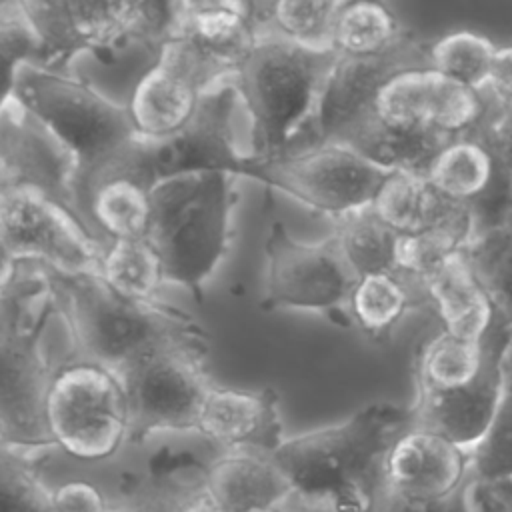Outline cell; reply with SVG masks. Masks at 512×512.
I'll use <instances>...</instances> for the list:
<instances>
[{
	"label": "cell",
	"instance_id": "7",
	"mask_svg": "<svg viewBox=\"0 0 512 512\" xmlns=\"http://www.w3.org/2000/svg\"><path fill=\"white\" fill-rule=\"evenodd\" d=\"M260 160L254 118L232 78L210 90L192 120L176 134L164 140L140 138L122 166L154 186L160 180L194 172L252 178Z\"/></svg>",
	"mask_w": 512,
	"mask_h": 512
},
{
	"label": "cell",
	"instance_id": "26",
	"mask_svg": "<svg viewBox=\"0 0 512 512\" xmlns=\"http://www.w3.org/2000/svg\"><path fill=\"white\" fill-rule=\"evenodd\" d=\"M206 488V464L188 454L164 450L124 500L136 512H184L186 504Z\"/></svg>",
	"mask_w": 512,
	"mask_h": 512
},
{
	"label": "cell",
	"instance_id": "45",
	"mask_svg": "<svg viewBox=\"0 0 512 512\" xmlns=\"http://www.w3.org/2000/svg\"><path fill=\"white\" fill-rule=\"evenodd\" d=\"M106 512H136L132 506H128L126 502H110V506H108V510Z\"/></svg>",
	"mask_w": 512,
	"mask_h": 512
},
{
	"label": "cell",
	"instance_id": "43",
	"mask_svg": "<svg viewBox=\"0 0 512 512\" xmlns=\"http://www.w3.org/2000/svg\"><path fill=\"white\" fill-rule=\"evenodd\" d=\"M184 512H226L208 492V486L204 490H200L184 508Z\"/></svg>",
	"mask_w": 512,
	"mask_h": 512
},
{
	"label": "cell",
	"instance_id": "10",
	"mask_svg": "<svg viewBox=\"0 0 512 512\" xmlns=\"http://www.w3.org/2000/svg\"><path fill=\"white\" fill-rule=\"evenodd\" d=\"M208 338L170 340L138 356L118 376L130 406V442L156 432L196 430L208 390Z\"/></svg>",
	"mask_w": 512,
	"mask_h": 512
},
{
	"label": "cell",
	"instance_id": "2",
	"mask_svg": "<svg viewBox=\"0 0 512 512\" xmlns=\"http://www.w3.org/2000/svg\"><path fill=\"white\" fill-rule=\"evenodd\" d=\"M0 438L14 452L54 448L44 400L54 372L42 336L60 314L52 270L38 262H2Z\"/></svg>",
	"mask_w": 512,
	"mask_h": 512
},
{
	"label": "cell",
	"instance_id": "28",
	"mask_svg": "<svg viewBox=\"0 0 512 512\" xmlns=\"http://www.w3.org/2000/svg\"><path fill=\"white\" fill-rule=\"evenodd\" d=\"M98 276L120 296L138 302L158 300L166 284L162 258L148 238L108 240Z\"/></svg>",
	"mask_w": 512,
	"mask_h": 512
},
{
	"label": "cell",
	"instance_id": "35",
	"mask_svg": "<svg viewBox=\"0 0 512 512\" xmlns=\"http://www.w3.org/2000/svg\"><path fill=\"white\" fill-rule=\"evenodd\" d=\"M496 50L486 36L460 30L438 38L428 48V60L432 68L480 92L488 86Z\"/></svg>",
	"mask_w": 512,
	"mask_h": 512
},
{
	"label": "cell",
	"instance_id": "16",
	"mask_svg": "<svg viewBox=\"0 0 512 512\" xmlns=\"http://www.w3.org/2000/svg\"><path fill=\"white\" fill-rule=\"evenodd\" d=\"M420 64H430L428 52L410 36L382 54H338L322 92L312 144H346L372 118L382 84L394 72Z\"/></svg>",
	"mask_w": 512,
	"mask_h": 512
},
{
	"label": "cell",
	"instance_id": "18",
	"mask_svg": "<svg viewBox=\"0 0 512 512\" xmlns=\"http://www.w3.org/2000/svg\"><path fill=\"white\" fill-rule=\"evenodd\" d=\"M488 336L490 332L484 338L486 362L472 384L446 392L414 386V402L410 404L416 426L448 438L468 454L482 440L496 414L504 378L502 362L512 332L500 344Z\"/></svg>",
	"mask_w": 512,
	"mask_h": 512
},
{
	"label": "cell",
	"instance_id": "21",
	"mask_svg": "<svg viewBox=\"0 0 512 512\" xmlns=\"http://www.w3.org/2000/svg\"><path fill=\"white\" fill-rule=\"evenodd\" d=\"M206 486L226 512L284 506L294 496L286 472L268 452L224 450L206 464Z\"/></svg>",
	"mask_w": 512,
	"mask_h": 512
},
{
	"label": "cell",
	"instance_id": "19",
	"mask_svg": "<svg viewBox=\"0 0 512 512\" xmlns=\"http://www.w3.org/2000/svg\"><path fill=\"white\" fill-rule=\"evenodd\" d=\"M470 476V454L448 438L408 426L384 458V488L410 500L452 496Z\"/></svg>",
	"mask_w": 512,
	"mask_h": 512
},
{
	"label": "cell",
	"instance_id": "30",
	"mask_svg": "<svg viewBox=\"0 0 512 512\" xmlns=\"http://www.w3.org/2000/svg\"><path fill=\"white\" fill-rule=\"evenodd\" d=\"M494 168L492 150L470 136L450 138L426 170V180L442 196L472 204L490 184Z\"/></svg>",
	"mask_w": 512,
	"mask_h": 512
},
{
	"label": "cell",
	"instance_id": "46",
	"mask_svg": "<svg viewBox=\"0 0 512 512\" xmlns=\"http://www.w3.org/2000/svg\"><path fill=\"white\" fill-rule=\"evenodd\" d=\"M250 512H290L286 506H270V508H256Z\"/></svg>",
	"mask_w": 512,
	"mask_h": 512
},
{
	"label": "cell",
	"instance_id": "33",
	"mask_svg": "<svg viewBox=\"0 0 512 512\" xmlns=\"http://www.w3.org/2000/svg\"><path fill=\"white\" fill-rule=\"evenodd\" d=\"M330 236L356 276L398 270L402 234L386 226L370 208L336 220Z\"/></svg>",
	"mask_w": 512,
	"mask_h": 512
},
{
	"label": "cell",
	"instance_id": "41",
	"mask_svg": "<svg viewBox=\"0 0 512 512\" xmlns=\"http://www.w3.org/2000/svg\"><path fill=\"white\" fill-rule=\"evenodd\" d=\"M490 148L512 178V102L504 108V112L494 120L490 128Z\"/></svg>",
	"mask_w": 512,
	"mask_h": 512
},
{
	"label": "cell",
	"instance_id": "5",
	"mask_svg": "<svg viewBox=\"0 0 512 512\" xmlns=\"http://www.w3.org/2000/svg\"><path fill=\"white\" fill-rule=\"evenodd\" d=\"M52 280L74 350L118 374L162 342L206 338V332L186 312L160 300L124 298L98 274L52 270Z\"/></svg>",
	"mask_w": 512,
	"mask_h": 512
},
{
	"label": "cell",
	"instance_id": "29",
	"mask_svg": "<svg viewBox=\"0 0 512 512\" xmlns=\"http://www.w3.org/2000/svg\"><path fill=\"white\" fill-rule=\"evenodd\" d=\"M404 38L402 24L382 0H342L332 28V50L340 56H374Z\"/></svg>",
	"mask_w": 512,
	"mask_h": 512
},
{
	"label": "cell",
	"instance_id": "6",
	"mask_svg": "<svg viewBox=\"0 0 512 512\" xmlns=\"http://www.w3.org/2000/svg\"><path fill=\"white\" fill-rule=\"evenodd\" d=\"M236 176L194 172L152 186L148 240L158 250L166 282L202 296L204 284L222 264L236 204Z\"/></svg>",
	"mask_w": 512,
	"mask_h": 512
},
{
	"label": "cell",
	"instance_id": "24",
	"mask_svg": "<svg viewBox=\"0 0 512 512\" xmlns=\"http://www.w3.org/2000/svg\"><path fill=\"white\" fill-rule=\"evenodd\" d=\"M450 138L426 124L370 118L346 144L388 172L426 176V170Z\"/></svg>",
	"mask_w": 512,
	"mask_h": 512
},
{
	"label": "cell",
	"instance_id": "31",
	"mask_svg": "<svg viewBox=\"0 0 512 512\" xmlns=\"http://www.w3.org/2000/svg\"><path fill=\"white\" fill-rule=\"evenodd\" d=\"M464 254L496 312L512 326V206L476 230Z\"/></svg>",
	"mask_w": 512,
	"mask_h": 512
},
{
	"label": "cell",
	"instance_id": "8",
	"mask_svg": "<svg viewBox=\"0 0 512 512\" xmlns=\"http://www.w3.org/2000/svg\"><path fill=\"white\" fill-rule=\"evenodd\" d=\"M44 46V66L78 54L114 58L132 42L158 46L170 34L168 0H18Z\"/></svg>",
	"mask_w": 512,
	"mask_h": 512
},
{
	"label": "cell",
	"instance_id": "1",
	"mask_svg": "<svg viewBox=\"0 0 512 512\" xmlns=\"http://www.w3.org/2000/svg\"><path fill=\"white\" fill-rule=\"evenodd\" d=\"M412 424L410 406L380 400L338 424L286 438L272 458L296 498L336 512H370L384 490V458Z\"/></svg>",
	"mask_w": 512,
	"mask_h": 512
},
{
	"label": "cell",
	"instance_id": "14",
	"mask_svg": "<svg viewBox=\"0 0 512 512\" xmlns=\"http://www.w3.org/2000/svg\"><path fill=\"white\" fill-rule=\"evenodd\" d=\"M266 270L260 306L266 310H310L348 324L346 306L356 274L332 236L322 242L296 240L274 220L264 244Z\"/></svg>",
	"mask_w": 512,
	"mask_h": 512
},
{
	"label": "cell",
	"instance_id": "34",
	"mask_svg": "<svg viewBox=\"0 0 512 512\" xmlns=\"http://www.w3.org/2000/svg\"><path fill=\"white\" fill-rule=\"evenodd\" d=\"M502 394L496 414L470 452V476L480 484H496L512 478V338L502 362Z\"/></svg>",
	"mask_w": 512,
	"mask_h": 512
},
{
	"label": "cell",
	"instance_id": "27",
	"mask_svg": "<svg viewBox=\"0 0 512 512\" xmlns=\"http://www.w3.org/2000/svg\"><path fill=\"white\" fill-rule=\"evenodd\" d=\"M342 0H254L258 34L310 48H332V28Z\"/></svg>",
	"mask_w": 512,
	"mask_h": 512
},
{
	"label": "cell",
	"instance_id": "36",
	"mask_svg": "<svg viewBox=\"0 0 512 512\" xmlns=\"http://www.w3.org/2000/svg\"><path fill=\"white\" fill-rule=\"evenodd\" d=\"M54 490L10 448L0 450V512H52Z\"/></svg>",
	"mask_w": 512,
	"mask_h": 512
},
{
	"label": "cell",
	"instance_id": "37",
	"mask_svg": "<svg viewBox=\"0 0 512 512\" xmlns=\"http://www.w3.org/2000/svg\"><path fill=\"white\" fill-rule=\"evenodd\" d=\"M0 44L6 84L26 64L44 66V46L18 0H2Z\"/></svg>",
	"mask_w": 512,
	"mask_h": 512
},
{
	"label": "cell",
	"instance_id": "23",
	"mask_svg": "<svg viewBox=\"0 0 512 512\" xmlns=\"http://www.w3.org/2000/svg\"><path fill=\"white\" fill-rule=\"evenodd\" d=\"M424 290L436 308L442 330L482 342L494 322V304L478 282L464 250L452 254L424 280Z\"/></svg>",
	"mask_w": 512,
	"mask_h": 512
},
{
	"label": "cell",
	"instance_id": "11",
	"mask_svg": "<svg viewBox=\"0 0 512 512\" xmlns=\"http://www.w3.org/2000/svg\"><path fill=\"white\" fill-rule=\"evenodd\" d=\"M2 262H38L60 274H98L108 240L62 202L24 186H0Z\"/></svg>",
	"mask_w": 512,
	"mask_h": 512
},
{
	"label": "cell",
	"instance_id": "4",
	"mask_svg": "<svg viewBox=\"0 0 512 512\" xmlns=\"http://www.w3.org/2000/svg\"><path fill=\"white\" fill-rule=\"evenodd\" d=\"M6 92L42 120L76 158L78 206L88 182L124 164L140 142L126 106L62 70L26 64L6 84Z\"/></svg>",
	"mask_w": 512,
	"mask_h": 512
},
{
	"label": "cell",
	"instance_id": "44",
	"mask_svg": "<svg viewBox=\"0 0 512 512\" xmlns=\"http://www.w3.org/2000/svg\"><path fill=\"white\" fill-rule=\"evenodd\" d=\"M284 506H286L290 512H336V510L330 508V506L306 502V500H300V498H296V496H292Z\"/></svg>",
	"mask_w": 512,
	"mask_h": 512
},
{
	"label": "cell",
	"instance_id": "17",
	"mask_svg": "<svg viewBox=\"0 0 512 512\" xmlns=\"http://www.w3.org/2000/svg\"><path fill=\"white\" fill-rule=\"evenodd\" d=\"M482 114L484 104L478 90L452 80L430 64H420L394 72L382 84L372 118L426 124L456 138L468 136Z\"/></svg>",
	"mask_w": 512,
	"mask_h": 512
},
{
	"label": "cell",
	"instance_id": "40",
	"mask_svg": "<svg viewBox=\"0 0 512 512\" xmlns=\"http://www.w3.org/2000/svg\"><path fill=\"white\" fill-rule=\"evenodd\" d=\"M168 2H170V32L184 28L200 18L222 14V12H252V6L248 0H168Z\"/></svg>",
	"mask_w": 512,
	"mask_h": 512
},
{
	"label": "cell",
	"instance_id": "9",
	"mask_svg": "<svg viewBox=\"0 0 512 512\" xmlns=\"http://www.w3.org/2000/svg\"><path fill=\"white\" fill-rule=\"evenodd\" d=\"M46 432L78 462H102L130 442V406L122 378L90 358H66L44 400Z\"/></svg>",
	"mask_w": 512,
	"mask_h": 512
},
{
	"label": "cell",
	"instance_id": "15",
	"mask_svg": "<svg viewBox=\"0 0 512 512\" xmlns=\"http://www.w3.org/2000/svg\"><path fill=\"white\" fill-rule=\"evenodd\" d=\"M76 184L78 162L72 152L12 92H4L0 116V186L38 190L82 218Z\"/></svg>",
	"mask_w": 512,
	"mask_h": 512
},
{
	"label": "cell",
	"instance_id": "12",
	"mask_svg": "<svg viewBox=\"0 0 512 512\" xmlns=\"http://www.w3.org/2000/svg\"><path fill=\"white\" fill-rule=\"evenodd\" d=\"M388 170L356 148L340 142L312 144L262 158L252 174L258 180L334 222L366 210Z\"/></svg>",
	"mask_w": 512,
	"mask_h": 512
},
{
	"label": "cell",
	"instance_id": "39",
	"mask_svg": "<svg viewBox=\"0 0 512 512\" xmlns=\"http://www.w3.org/2000/svg\"><path fill=\"white\" fill-rule=\"evenodd\" d=\"M110 502L88 480H68L54 488L52 512H106Z\"/></svg>",
	"mask_w": 512,
	"mask_h": 512
},
{
	"label": "cell",
	"instance_id": "32",
	"mask_svg": "<svg viewBox=\"0 0 512 512\" xmlns=\"http://www.w3.org/2000/svg\"><path fill=\"white\" fill-rule=\"evenodd\" d=\"M484 362V340H466L440 330L416 354L414 386L442 392L464 388L480 376Z\"/></svg>",
	"mask_w": 512,
	"mask_h": 512
},
{
	"label": "cell",
	"instance_id": "25",
	"mask_svg": "<svg viewBox=\"0 0 512 512\" xmlns=\"http://www.w3.org/2000/svg\"><path fill=\"white\" fill-rule=\"evenodd\" d=\"M422 280L402 270H384L356 276L350 290L346 318L366 338L386 340L404 314L414 306Z\"/></svg>",
	"mask_w": 512,
	"mask_h": 512
},
{
	"label": "cell",
	"instance_id": "47",
	"mask_svg": "<svg viewBox=\"0 0 512 512\" xmlns=\"http://www.w3.org/2000/svg\"><path fill=\"white\" fill-rule=\"evenodd\" d=\"M510 512H512V510H510Z\"/></svg>",
	"mask_w": 512,
	"mask_h": 512
},
{
	"label": "cell",
	"instance_id": "38",
	"mask_svg": "<svg viewBox=\"0 0 512 512\" xmlns=\"http://www.w3.org/2000/svg\"><path fill=\"white\" fill-rule=\"evenodd\" d=\"M474 484H476V480L472 476H468V480L452 496L434 500V502L402 498L384 488L370 512H472L468 494Z\"/></svg>",
	"mask_w": 512,
	"mask_h": 512
},
{
	"label": "cell",
	"instance_id": "20",
	"mask_svg": "<svg viewBox=\"0 0 512 512\" xmlns=\"http://www.w3.org/2000/svg\"><path fill=\"white\" fill-rule=\"evenodd\" d=\"M196 432L224 450H260L272 454L286 438L272 388H234L214 384L200 408Z\"/></svg>",
	"mask_w": 512,
	"mask_h": 512
},
{
	"label": "cell",
	"instance_id": "22",
	"mask_svg": "<svg viewBox=\"0 0 512 512\" xmlns=\"http://www.w3.org/2000/svg\"><path fill=\"white\" fill-rule=\"evenodd\" d=\"M80 212L104 240L146 238L152 222V186L126 166H114L88 182Z\"/></svg>",
	"mask_w": 512,
	"mask_h": 512
},
{
	"label": "cell",
	"instance_id": "42",
	"mask_svg": "<svg viewBox=\"0 0 512 512\" xmlns=\"http://www.w3.org/2000/svg\"><path fill=\"white\" fill-rule=\"evenodd\" d=\"M488 86L502 98L506 104L512 102V46L496 50L492 60Z\"/></svg>",
	"mask_w": 512,
	"mask_h": 512
},
{
	"label": "cell",
	"instance_id": "3",
	"mask_svg": "<svg viewBox=\"0 0 512 512\" xmlns=\"http://www.w3.org/2000/svg\"><path fill=\"white\" fill-rule=\"evenodd\" d=\"M336 58L332 48L258 34L234 82L254 118L262 158L312 146L322 92Z\"/></svg>",
	"mask_w": 512,
	"mask_h": 512
},
{
	"label": "cell",
	"instance_id": "13",
	"mask_svg": "<svg viewBox=\"0 0 512 512\" xmlns=\"http://www.w3.org/2000/svg\"><path fill=\"white\" fill-rule=\"evenodd\" d=\"M236 72L184 34H170L156 62L136 82L128 114L142 140H164L182 130L200 100Z\"/></svg>",
	"mask_w": 512,
	"mask_h": 512
}]
</instances>
